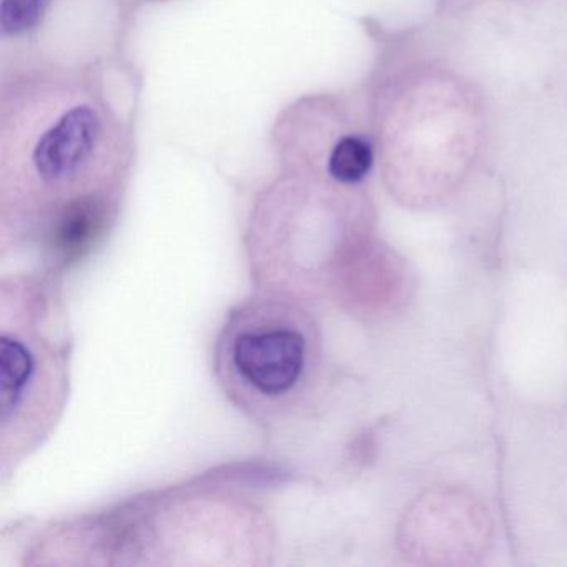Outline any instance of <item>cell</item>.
<instances>
[{
    "label": "cell",
    "instance_id": "cell-5",
    "mask_svg": "<svg viewBox=\"0 0 567 567\" xmlns=\"http://www.w3.org/2000/svg\"><path fill=\"white\" fill-rule=\"evenodd\" d=\"M45 0H2V29L6 34H21L38 24Z\"/></svg>",
    "mask_w": 567,
    "mask_h": 567
},
{
    "label": "cell",
    "instance_id": "cell-4",
    "mask_svg": "<svg viewBox=\"0 0 567 567\" xmlns=\"http://www.w3.org/2000/svg\"><path fill=\"white\" fill-rule=\"evenodd\" d=\"M374 164V148L370 138L358 132L341 135L328 155L327 171L331 181L344 187H354L370 175Z\"/></svg>",
    "mask_w": 567,
    "mask_h": 567
},
{
    "label": "cell",
    "instance_id": "cell-1",
    "mask_svg": "<svg viewBox=\"0 0 567 567\" xmlns=\"http://www.w3.org/2000/svg\"><path fill=\"white\" fill-rule=\"evenodd\" d=\"M214 364L221 390L245 416L280 426L313 404L321 370L317 323L291 298H251L228 315Z\"/></svg>",
    "mask_w": 567,
    "mask_h": 567
},
{
    "label": "cell",
    "instance_id": "cell-2",
    "mask_svg": "<svg viewBox=\"0 0 567 567\" xmlns=\"http://www.w3.org/2000/svg\"><path fill=\"white\" fill-rule=\"evenodd\" d=\"M38 328V315L2 323V444L16 457L42 443L64 401V353Z\"/></svg>",
    "mask_w": 567,
    "mask_h": 567
},
{
    "label": "cell",
    "instance_id": "cell-3",
    "mask_svg": "<svg viewBox=\"0 0 567 567\" xmlns=\"http://www.w3.org/2000/svg\"><path fill=\"white\" fill-rule=\"evenodd\" d=\"M101 142V121L91 107H72L48 125L31 154L34 177L44 194L59 197L85 181Z\"/></svg>",
    "mask_w": 567,
    "mask_h": 567
}]
</instances>
